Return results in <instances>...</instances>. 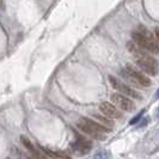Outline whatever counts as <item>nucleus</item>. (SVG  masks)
I'll return each instance as SVG.
<instances>
[{"label":"nucleus","instance_id":"1","mask_svg":"<svg viewBox=\"0 0 159 159\" xmlns=\"http://www.w3.org/2000/svg\"><path fill=\"white\" fill-rule=\"evenodd\" d=\"M132 37L133 42L139 45L142 50L152 54H159V45L156 41V37L151 31L145 29V26H139L136 31H133Z\"/></svg>","mask_w":159,"mask_h":159},{"label":"nucleus","instance_id":"2","mask_svg":"<svg viewBox=\"0 0 159 159\" xmlns=\"http://www.w3.org/2000/svg\"><path fill=\"white\" fill-rule=\"evenodd\" d=\"M120 74L122 76V78L129 83L132 86L136 87H147L151 85V80L148 77H146L142 72H140L139 69L134 68L132 65H127L120 71ZM129 85V86H130Z\"/></svg>","mask_w":159,"mask_h":159},{"label":"nucleus","instance_id":"3","mask_svg":"<svg viewBox=\"0 0 159 159\" xmlns=\"http://www.w3.org/2000/svg\"><path fill=\"white\" fill-rule=\"evenodd\" d=\"M77 127L83 133H85L87 136L96 140H104L105 139V132H108L105 128H103L99 123L96 121H92L87 117H81L77 122Z\"/></svg>","mask_w":159,"mask_h":159},{"label":"nucleus","instance_id":"4","mask_svg":"<svg viewBox=\"0 0 159 159\" xmlns=\"http://www.w3.org/2000/svg\"><path fill=\"white\" fill-rule=\"evenodd\" d=\"M136 66L148 76H157L159 72V62L153 56L144 54L141 56L135 57Z\"/></svg>","mask_w":159,"mask_h":159},{"label":"nucleus","instance_id":"5","mask_svg":"<svg viewBox=\"0 0 159 159\" xmlns=\"http://www.w3.org/2000/svg\"><path fill=\"white\" fill-rule=\"evenodd\" d=\"M109 81H110L111 86L117 91V93L123 95V96L130 98V99H132V98H134V99H140V98H141V96L139 95L138 91L134 90L132 86H129V85H127L125 83H122L121 80H118L117 78L113 77V76H109Z\"/></svg>","mask_w":159,"mask_h":159},{"label":"nucleus","instance_id":"6","mask_svg":"<svg viewBox=\"0 0 159 159\" xmlns=\"http://www.w3.org/2000/svg\"><path fill=\"white\" fill-rule=\"evenodd\" d=\"M110 99H111V103L117 109L123 110V111H133V110H135L136 108L135 103L133 102L130 98L126 97L123 95H120L117 92L111 93Z\"/></svg>","mask_w":159,"mask_h":159},{"label":"nucleus","instance_id":"7","mask_svg":"<svg viewBox=\"0 0 159 159\" xmlns=\"http://www.w3.org/2000/svg\"><path fill=\"white\" fill-rule=\"evenodd\" d=\"M99 110L102 113L103 116H105L107 118H121L122 113L120 109H117L111 102H102L99 104Z\"/></svg>","mask_w":159,"mask_h":159},{"label":"nucleus","instance_id":"8","mask_svg":"<svg viewBox=\"0 0 159 159\" xmlns=\"http://www.w3.org/2000/svg\"><path fill=\"white\" fill-rule=\"evenodd\" d=\"M77 141L73 142L71 145V147L73 148V151H76L78 154H86L90 152V149L92 148V144H91L89 140L84 139L83 136H79L77 134Z\"/></svg>","mask_w":159,"mask_h":159},{"label":"nucleus","instance_id":"9","mask_svg":"<svg viewBox=\"0 0 159 159\" xmlns=\"http://www.w3.org/2000/svg\"><path fill=\"white\" fill-rule=\"evenodd\" d=\"M93 116H95V118L97 120V123H99V125L102 126L103 128H105L107 130L111 129V128L114 127L113 121H111L110 118H107L105 116H103V115H98V114H95Z\"/></svg>","mask_w":159,"mask_h":159},{"label":"nucleus","instance_id":"10","mask_svg":"<svg viewBox=\"0 0 159 159\" xmlns=\"http://www.w3.org/2000/svg\"><path fill=\"white\" fill-rule=\"evenodd\" d=\"M127 49L134 55L135 57H139L141 56V55H144V54H147L145 50H142L140 47L138 45H135L133 41H129V42H127Z\"/></svg>","mask_w":159,"mask_h":159},{"label":"nucleus","instance_id":"11","mask_svg":"<svg viewBox=\"0 0 159 159\" xmlns=\"http://www.w3.org/2000/svg\"><path fill=\"white\" fill-rule=\"evenodd\" d=\"M21 141H22V144H23V146L26 148L29 152H31V153H35L37 149L35 148V146H34V144L26 138V136H24V135H22L21 136Z\"/></svg>","mask_w":159,"mask_h":159},{"label":"nucleus","instance_id":"12","mask_svg":"<svg viewBox=\"0 0 159 159\" xmlns=\"http://www.w3.org/2000/svg\"><path fill=\"white\" fill-rule=\"evenodd\" d=\"M110 158H111V156H110V153L108 151H101L97 154H95V157H93V159H110Z\"/></svg>","mask_w":159,"mask_h":159},{"label":"nucleus","instance_id":"13","mask_svg":"<svg viewBox=\"0 0 159 159\" xmlns=\"http://www.w3.org/2000/svg\"><path fill=\"white\" fill-rule=\"evenodd\" d=\"M142 114H144V110H142V111H141V113L139 114V115H136L135 117H134V118H133V120H132V121H130V122H129V123H130V125H135L136 122H138V121H139V120H140V118H141V116H142Z\"/></svg>","mask_w":159,"mask_h":159},{"label":"nucleus","instance_id":"14","mask_svg":"<svg viewBox=\"0 0 159 159\" xmlns=\"http://www.w3.org/2000/svg\"><path fill=\"white\" fill-rule=\"evenodd\" d=\"M156 41H157V43L159 45V28L156 29Z\"/></svg>","mask_w":159,"mask_h":159},{"label":"nucleus","instance_id":"15","mask_svg":"<svg viewBox=\"0 0 159 159\" xmlns=\"http://www.w3.org/2000/svg\"><path fill=\"white\" fill-rule=\"evenodd\" d=\"M156 98H159V89L157 90V92H156Z\"/></svg>","mask_w":159,"mask_h":159},{"label":"nucleus","instance_id":"16","mask_svg":"<svg viewBox=\"0 0 159 159\" xmlns=\"http://www.w3.org/2000/svg\"><path fill=\"white\" fill-rule=\"evenodd\" d=\"M158 113H159V110H158Z\"/></svg>","mask_w":159,"mask_h":159}]
</instances>
